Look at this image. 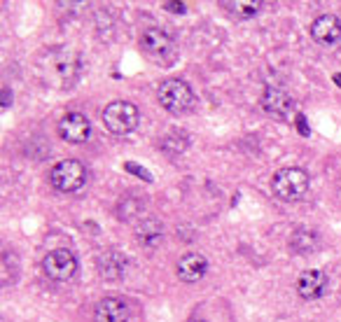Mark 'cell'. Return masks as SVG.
<instances>
[{"mask_svg":"<svg viewBox=\"0 0 341 322\" xmlns=\"http://www.w3.org/2000/svg\"><path fill=\"white\" fill-rule=\"evenodd\" d=\"M140 49L152 63L157 66H173L178 59V45L166 30L157 28V26H148L140 33Z\"/></svg>","mask_w":341,"mask_h":322,"instance_id":"7a4b0ae2","label":"cell"},{"mask_svg":"<svg viewBox=\"0 0 341 322\" xmlns=\"http://www.w3.org/2000/svg\"><path fill=\"white\" fill-rule=\"evenodd\" d=\"M316 245H318V236H316V231H311V229H297L290 238V247L295 252H301V255L313 252Z\"/></svg>","mask_w":341,"mask_h":322,"instance_id":"2e32d148","label":"cell"},{"mask_svg":"<svg viewBox=\"0 0 341 322\" xmlns=\"http://www.w3.org/2000/svg\"><path fill=\"white\" fill-rule=\"evenodd\" d=\"M189 322H204V320H189Z\"/></svg>","mask_w":341,"mask_h":322,"instance_id":"603a6c76","label":"cell"},{"mask_svg":"<svg viewBox=\"0 0 341 322\" xmlns=\"http://www.w3.org/2000/svg\"><path fill=\"white\" fill-rule=\"evenodd\" d=\"M309 175L301 168H280L271 177V191L280 201H301L309 194Z\"/></svg>","mask_w":341,"mask_h":322,"instance_id":"3957f363","label":"cell"},{"mask_svg":"<svg viewBox=\"0 0 341 322\" xmlns=\"http://www.w3.org/2000/svg\"><path fill=\"white\" fill-rule=\"evenodd\" d=\"M208 271V259L201 252H187L185 257H180L175 273L183 282H199Z\"/></svg>","mask_w":341,"mask_h":322,"instance_id":"7c38bea8","label":"cell"},{"mask_svg":"<svg viewBox=\"0 0 341 322\" xmlns=\"http://www.w3.org/2000/svg\"><path fill=\"white\" fill-rule=\"evenodd\" d=\"M59 136L66 142H73V145L87 142L89 136H92V121L82 115V112H68L59 121Z\"/></svg>","mask_w":341,"mask_h":322,"instance_id":"ba28073f","label":"cell"},{"mask_svg":"<svg viewBox=\"0 0 341 322\" xmlns=\"http://www.w3.org/2000/svg\"><path fill=\"white\" fill-rule=\"evenodd\" d=\"M94 320L96 322H127L129 320V306L124 299L119 297H105L96 303L94 311Z\"/></svg>","mask_w":341,"mask_h":322,"instance_id":"4fadbf2b","label":"cell"},{"mask_svg":"<svg viewBox=\"0 0 341 322\" xmlns=\"http://www.w3.org/2000/svg\"><path fill=\"white\" fill-rule=\"evenodd\" d=\"M334 80H336V84L341 86V75H334Z\"/></svg>","mask_w":341,"mask_h":322,"instance_id":"7402d4cb","label":"cell"},{"mask_svg":"<svg viewBox=\"0 0 341 322\" xmlns=\"http://www.w3.org/2000/svg\"><path fill=\"white\" fill-rule=\"evenodd\" d=\"M42 269H45V273L51 280L63 282V280H70L77 273V259L68 247H56V250H51L42 259Z\"/></svg>","mask_w":341,"mask_h":322,"instance_id":"52a82bcc","label":"cell"},{"mask_svg":"<svg viewBox=\"0 0 341 322\" xmlns=\"http://www.w3.org/2000/svg\"><path fill=\"white\" fill-rule=\"evenodd\" d=\"M140 121V112L133 103L129 101H112L110 105H105L103 110V124L110 133L115 136H124V133H131L133 129Z\"/></svg>","mask_w":341,"mask_h":322,"instance_id":"5b68a950","label":"cell"},{"mask_svg":"<svg viewBox=\"0 0 341 322\" xmlns=\"http://www.w3.org/2000/svg\"><path fill=\"white\" fill-rule=\"evenodd\" d=\"M164 7H166L168 12H180V14L187 10V7H185V3H164Z\"/></svg>","mask_w":341,"mask_h":322,"instance_id":"ffe728a7","label":"cell"},{"mask_svg":"<svg viewBox=\"0 0 341 322\" xmlns=\"http://www.w3.org/2000/svg\"><path fill=\"white\" fill-rule=\"evenodd\" d=\"M127 266H129V259L115 250L98 257V273H101V278H105V280H119V278H124Z\"/></svg>","mask_w":341,"mask_h":322,"instance_id":"5bb4252c","label":"cell"},{"mask_svg":"<svg viewBox=\"0 0 341 322\" xmlns=\"http://www.w3.org/2000/svg\"><path fill=\"white\" fill-rule=\"evenodd\" d=\"M49 182L54 189L70 194L87 185V168L75 159H63L49 171Z\"/></svg>","mask_w":341,"mask_h":322,"instance_id":"8992f818","label":"cell"},{"mask_svg":"<svg viewBox=\"0 0 341 322\" xmlns=\"http://www.w3.org/2000/svg\"><path fill=\"white\" fill-rule=\"evenodd\" d=\"M262 108L269 115L285 119L295 110V101H292V96L285 89H280V86H266L264 96H262Z\"/></svg>","mask_w":341,"mask_h":322,"instance_id":"30bf717a","label":"cell"},{"mask_svg":"<svg viewBox=\"0 0 341 322\" xmlns=\"http://www.w3.org/2000/svg\"><path fill=\"white\" fill-rule=\"evenodd\" d=\"M143 206H145V201H140V199H133L131 194H129V196H124L122 201H119V208H117L119 220H127V222L133 220L138 212L143 210Z\"/></svg>","mask_w":341,"mask_h":322,"instance_id":"ac0fdd59","label":"cell"},{"mask_svg":"<svg viewBox=\"0 0 341 322\" xmlns=\"http://www.w3.org/2000/svg\"><path fill=\"white\" fill-rule=\"evenodd\" d=\"M42 80L54 89H70L82 73V59L73 49H49L40 61Z\"/></svg>","mask_w":341,"mask_h":322,"instance_id":"6da1fadb","label":"cell"},{"mask_svg":"<svg viewBox=\"0 0 341 322\" xmlns=\"http://www.w3.org/2000/svg\"><path fill=\"white\" fill-rule=\"evenodd\" d=\"M222 5L227 7L231 14L241 16V19H250V16H255L260 12L262 3H253V0H229V3H222Z\"/></svg>","mask_w":341,"mask_h":322,"instance_id":"e0dca14e","label":"cell"},{"mask_svg":"<svg viewBox=\"0 0 341 322\" xmlns=\"http://www.w3.org/2000/svg\"><path fill=\"white\" fill-rule=\"evenodd\" d=\"M7 108H10V89H3V110H7Z\"/></svg>","mask_w":341,"mask_h":322,"instance_id":"44dd1931","label":"cell"},{"mask_svg":"<svg viewBox=\"0 0 341 322\" xmlns=\"http://www.w3.org/2000/svg\"><path fill=\"white\" fill-rule=\"evenodd\" d=\"M159 103H161L164 110H168L171 115H185L196 105V96L189 89L187 82L183 80H166L161 82L157 91Z\"/></svg>","mask_w":341,"mask_h":322,"instance_id":"277c9868","label":"cell"},{"mask_svg":"<svg viewBox=\"0 0 341 322\" xmlns=\"http://www.w3.org/2000/svg\"><path fill=\"white\" fill-rule=\"evenodd\" d=\"M124 168H127V171H129V173H136V175H138V177H143V180H145V182H152V175H150V173H148V171H145V168H140V166H136V164H127V166H124Z\"/></svg>","mask_w":341,"mask_h":322,"instance_id":"d6986e66","label":"cell"},{"mask_svg":"<svg viewBox=\"0 0 341 322\" xmlns=\"http://www.w3.org/2000/svg\"><path fill=\"white\" fill-rule=\"evenodd\" d=\"M327 285H330V278L320 269H309V271H304L297 278V292H299L301 299H309V301L322 297Z\"/></svg>","mask_w":341,"mask_h":322,"instance_id":"8fae6325","label":"cell"},{"mask_svg":"<svg viewBox=\"0 0 341 322\" xmlns=\"http://www.w3.org/2000/svg\"><path fill=\"white\" fill-rule=\"evenodd\" d=\"M311 38L322 47H334L341 40V19L334 14H320L311 24Z\"/></svg>","mask_w":341,"mask_h":322,"instance_id":"9c48e42d","label":"cell"},{"mask_svg":"<svg viewBox=\"0 0 341 322\" xmlns=\"http://www.w3.org/2000/svg\"><path fill=\"white\" fill-rule=\"evenodd\" d=\"M136 241L140 243L143 247H148V250L159 247V243L164 241V224L159 220H154V217H148V220L138 222Z\"/></svg>","mask_w":341,"mask_h":322,"instance_id":"9a60e30c","label":"cell"}]
</instances>
